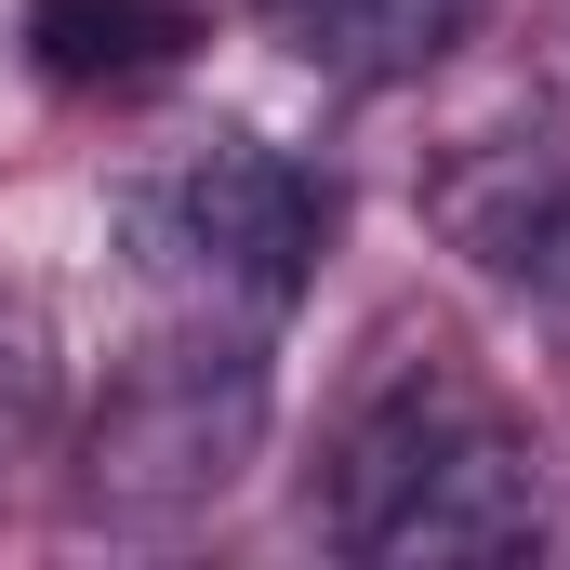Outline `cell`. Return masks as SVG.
<instances>
[{"label": "cell", "mask_w": 570, "mask_h": 570, "mask_svg": "<svg viewBox=\"0 0 570 570\" xmlns=\"http://www.w3.org/2000/svg\"><path fill=\"white\" fill-rule=\"evenodd\" d=\"M266 451V358L239 332H173L94 399L80 425V504L94 518H186L226 504Z\"/></svg>", "instance_id": "obj_2"}, {"label": "cell", "mask_w": 570, "mask_h": 570, "mask_svg": "<svg viewBox=\"0 0 570 570\" xmlns=\"http://www.w3.org/2000/svg\"><path fill=\"white\" fill-rule=\"evenodd\" d=\"M27 53L67 94H134L186 53V13L173 0H27Z\"/></svg>", "instance_id": "obj_5"}, {"label": "cell", "mask_w": 570, "mask_h": 570, "mask_svg": "<svg viewBox=\"0 0 570 570\" xmlns=\"http://www.w3.org/2000/svg\"><path fill=\"white\" fill-rule=\"evenodd\" d=\"M318 226H332V199L292 173L279 146H253V134H226L173 199H159V239H173V266L199 292H226V305H292L305 292V266H318Z\"/></svg>", "instance_id": "obj_3"}, {"label": "cell", "mask_w": 570, "mask_h": 570, "mask_svg": "<svg viewBox=\"0 0 570 570\" xmlns=\"http://www.w3.org/2000/svg\"><path fill=\"white\" fill-rule=\"evenodd\" d=\"M266 13H279L305 53H332V27H345V0H266Z\"/></svg>", "instance_id": "obj_7"}, {"label": "cell", "mask_w": 570, "mask_h": 570, "mask_svg": "<svg viewBox=\"0 0 570 570\" xmlns=\"http://www.w3.org/2000/svg\"><path fill=\"white\" fill-rule=\"evenodd\" d=\"M438 226H451V253H478L504 292L570 305V159L544 134H478L438 173Z\"/></svg>", "instance_id": "obj_4"}, {"label": "cell", "mask_w": 570, "mask_h": 570, "mask_svg": "<svg viewBox=\"0 0 570 570\" xmlns=\"http://www.w3.org/2000/svg\"><path fill=\"white\" fill-rule=\"evenodd\" d=\"M53 385H67V358H53L40 292H0V478L53 438Z\"/></svg>", "instance_id": "obj_6"}, {"label": "cell", "mask_w": 570, "mask_h": 570, "mask_svg": "<svg viewBox=\"0 0 570 570\" xmlns=\"http://www.w3.org/2000/svg\"><path fill=\"white\" fill-rule=\"evenodd\" d=\"M544 531H558L544 451L491 412V385L451 345H412L345 412V451H332V544L345 558H372V570H491V558H531Z\"/></svg>", "instance_id": "obj_1"}]
</instances>
